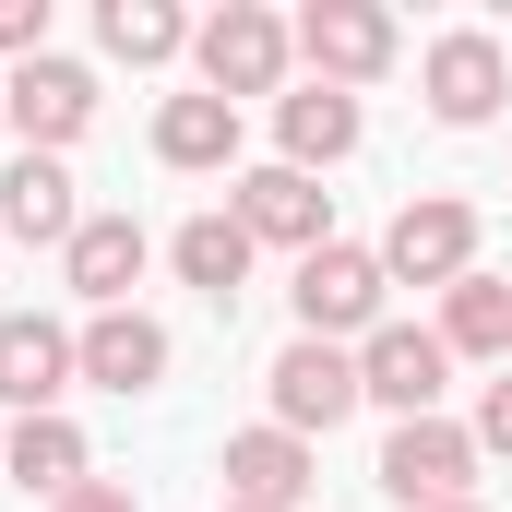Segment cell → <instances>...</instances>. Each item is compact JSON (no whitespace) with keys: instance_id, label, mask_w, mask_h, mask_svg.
<instances>
[{"instance_id":"1","label":"cell","mask_w":512,"mask_h":512,"mask_svg":"<svg viewBox=\"0 0 512 512\" xmlns=\"http://www.w3.org/2000/svg\"><path fill=\"white\" fill-rule=\"evenodd\" d=\"M286 72H298V24H286V12L227 0V12L191 24V84H203V96L251 108V96H286Z\"/></svg>"},{"instance_id":"2","label":"cell","mask_w":512,"mask_h":512,"mask_svg":"<svg viewBox=\"0 0 512 512\" xmlns=\"http://www.w3.org/2000/svg\"><path fill=\"white\" fill-rule=\"evenodd\" d=\"M286 310H298V334H322V346H370L393 322V274L370 239H322V251L286 274Z\"/></svg>"},{"instance_id":"3","label":"cell","mask_w":512,"mask_h":512,"mask_svg":"<svg viewBox=\"0 0 512 512\" xmlns=\"http://www.w3.org/2000/svg\"><path fill=\"white\" fill-rule=\"evenodd\" d=\"M477 465H489V453H477L465 417H393L370 477H382L393 512H441V501H477Z\"/></svg>"},{"instance_id":"4","label":"cell","mask_w":512,"mask_h":512,"mask_svg":"<svg viewBox=\"0 0 512 512\" xmlns=\"http://www.w3.org/2000/svg\"><path fill=\"white\" fill-rule=\"evenodd\" d=\"M477 239H489V227H477L465 191H405L393 227L370 239V251H382L393 286H465V274H477Z\"/></svg>"},{"instance_id":"5","label":"cell","mask_w":512,"mask_h":512,"mask_svg":"<svg viewBox=\"0 0 512 512\" xmlns=\"http://www.w3.org/2000/svg\"><path fill=\"white\" fill-rule=\"evenodd\" d=\"M0 108H12V143L24 155H72L84 131H96V108H108V84H96V60H12L0 72Z\"/></svg>"},{"instance_id":"6","label":"cell","mask_w":512,"mask_h":512,"mask_svg":"<svg viewBox=\"0 0 512 512\" xmlns=\"http://www.w3.org/2000/svg\"><path fill=\"white\" fill-rule=\"evenodd\" d=\"M417 96H429V120L441 131H489L512 108V48L489 24H453V36H429L417 48Z\"/></svg>"},{"instance_id":"7","label":"cell","mask_w":512,"mask_h":512,"mask_svg":"<svg viewBox=\"0 0 512 512\" xmlns=\"http://www.w3.org/2000/svg\"><path fill=\"white\" fill-rule=\"evenodd\" d=\"M298 60H310V84L370 96L393 60H405V24H393L382 0H310V12H298Z\"/></svg>"},{"instance_id":"8","label":"cell","mask_w":512,"mask_h":512,"mask_svg":"<svg viewBox=\"0 0 512 512\" xmlns=\"http://www.w3.org/2000/svg\"><path fill=\"white\" fill-rule=\"evenodd\" d=\"M262 393H274V429H298V441H334L370 405L358 393V346H322V334H286L274 370H262Z\"/></svg>"},{"instance_id":"9","label":"cell","mask_w":512,"mask_h":512,"mask_svg":"<svg viewBox=\"0 0 512 512\" xmlns=\"http://www.w3.org/2000/svg\"><path fill=\"white\" fill-rule=\"evenodd\" d=\"M227 215L251 227V251H298V262H310L322 239H334V191H322L310 167H274V155L227 179Z\"/></svg>"},{"instance_id":"10","label":"cell","mask_w":512,"mask_h":512,"mask_svg":"<svg viewBox=\"0 0 512 512\" xmlns=\"http://www.w3.org/2000/svg\"><path fill=\"white\" fill-rule=\"evenodd\" d=\"M358 393H370L382 417H441V393H453L441 322H382V334L358 346Z\"/></svg>"},{"instance_id":"11","label":"cell","mask_w":512,"mask_h":512,"mask_svg":"<svg viewBox=\"0 0 512 512\" xmlns=\"http://www.w3.org/2000/svg\"><path fill=\"white\" fill-rule=\"evenodd\" d=\"M72 358H84V382L96 393H167V370H179V334L155 322V310H96V322H72Z\"/></svg>"},{"instance_id":"12","label":"cell","mask_w":512,"mask_h":512,"mask_svg":"<svg viewBox=\"0 0 512 512\" xmlns=\"http://www.w3.org/2000/svg\"><path fill=\"white\" fill-rule=\"evenodd\" d=\"M72 382H84L72 322H48V310H0V417H60Z\"/></svg>"},{"instance_id":"13","label":"cell","mask_w":512,"mask_h":512,"mask_svg":"<svg viewBox=\"0 0 512 512\" xmlns=\"http://www.w3.org/2000/svg\"><path fill=\"white\" fill-rule=\"evenodd\" d=\"M215 477H227V501L251 512H310V477H322V441H298V429H227V453H215Z\"/></svg>"},{"instance_id":"14","label":"cell","mask_w":512,"mask_h":512,"mask_svg":"<svg viewBox=\"0 0 512 512\" xmlns=\"http://www.w3.org/2000/svg\"><path fill=\"white\" fill-rule=\"evenodd\" d=\"M143 262H155L143 215H84V227H72V251H60V286H72V298H84V322H96V310H131Z\"/></svg>"},{"instance_id":"15","label":"cell","mask_w":512,"mask_h":512,"mask_svg":"<svg viewBox=\"0 0 512 512\" xmlns=\"http://www.w3.org/2000/svg\"><path fill=\"white\" fill-rule=\"evenodd\" d=\"M358 143H370V108H358V96H334V84H286V96H274V167H310V179H322V167H346Z\"/></svg>"},{"instance_id":"16","label":"cell","mask_w":512,"mask_h":512,"mask_svg":"<svg viewBox=\"0 0 512 512\" xmlns=\"http://www.w3.org/2000/svg\"><path fill=\"white\" fill-rule=\"evenodd\" d=\"M72 227H84V203H72V167L60 155H0V239H24V251H72Z\"/></svg>"},{"instance_id":"17","label":"cell","mask_w":512,"mask_h":512,"mask_svg":"<svg viewBox=\"0 0 512 512\" xmlns=\"http://www.w3.org/2000/svg\"><path fill=\"white\" fill-rule=\"evenodd\" d=\"M239 143H251V131H239L227 96H203V84H191V96H155V167H179V179H239Z\"/></svg>"},{"instance_id":"18","label":"cell","mask_w":512,"mask_h":512,"mask_svg":"<svg viewBox=\"0 0 512 512\" xmlns=\"http://www.w3.org/2000/svg\"><path fill=\"white\" fill-rule=\"evenodd\" d=\"M441 346H453V370H512V274H465V286H441Z\"/></svg>"},{"instance_id":"19","label":"cell","mask_w":512,"mask_h":512,"mask_svg":"<svg viewBox=\"0 0 512 512\" xmlns=\"http://www.w3.org/2000/svg\"><path fill=\"white\" fill-rule=\"evenodd\" d=\"M251 227H239V215H179V227H167V274H179V286H203V298H215V310H239V286H251Z\"/></svg>"},{"instance_id":"20","label":"cell","mask_w":512,"mask_h":512,"mask_svg":"<svg viewBox=\"0 0 512 512\" xmlns=\"http://www.w3.org/2000/svg\"><path fill=\"white\" fill-rule=\"evenodd\" d=\"M0 477H12L24 501H72V489L96 477V453H84V429H72V417H12V441H0Z\"/></svg>"},{"instance_id":"21","label":"cell","mask_w":512,"mask_h":512,"mask_svg":"<svg viewBox=\"0 0 512 512\" xmlns=\"http://www.w3.org/2000/svg\"><path fill=\"white\" fill-rule=\"evenodd\" d=\"M96 60H120V72L191 60V12L179 0H96Z\"/></svg>"},{"instance_id":"22","label":"cell","mask_w":512,"mask_h":512,"mask_svg":"<svg viewBox=\"0 0 512 512\" xmlns=\"http://www.w3.org/2000/svg\"><path fill=\"white\" fill-rule=\"evenodd\" d=\"M465 429H477V453H489V465H512V370L477 382V417H465Z\"/></svg>"},{"instance_id":"23","label":"cell","mask_w":512,"mask_h":512,"mask_svg":"<svg viewBox=\"0 0 512 512\" xmlns=\"http://www.w3.org/2000/svg\"><path fill=\"white\" fill-rule=\"evenodd\" d=\"M0 60H48V0H0Z\"/></svg>"},{"instance_id":"24","label":"cell","mask_w":512,"mask_h":512,"mask_svg":"<svg viewBox=\"0 0 512 512\" xmlns=\"http://www.w3.org/2000/svg\"><path fill=\"white\" fill-rule=\"evenodd\" d=\"M48 512H143V501H131V477H84L72 501H48Z\"/></svg>"},{"instance_id":"25","label":"cell","mask_w":512,"mask_h":512,"mask_svg":"<svg viewBox=\"0 0 512 512\" xmlns=\"http://www.w3.org/2000/svg\"><path fill=\"white\" fill-rule=\"evenodd\" d=\"M0 155H12V108H0Z\"/></svg>"},{"instance_id":"26","label":"cell","mask_w":512,"mask_h":512,"mask_svg":"<svg viewBox=\"0 0 512 512\" xmlns=\"http://www.w3.org/2000/svg\"><path fill=\"white\" fill-rule=\"evenodd\" d=\"M441 512H489V501H441Z\"/></svg>"},{"instance_id":"27","label":"cell","mask_w":512,"mask_h":512,"mask_svg":"<svg viewBox=\"0 0 512 512\" xmlns=\"http://www.w3.org/2000/svg\"><path fill=\"white\" fill-rule=\"evenodd\" d=\"M215 512H251V501H215Z\"/></svg>"},{"instance_id":"28","label":"cell","mask_w":512,"mask_h":512,"mask_svg":"<svg viewBox=\"0 0 512 512\" xmlns=\"http://www.w3.org/2000/svg\"><path fill=\"white\" fill-rule=\"evenodd\" d=\"M0 441H12V417H0Z\"/></svg>"}]
</instances>
